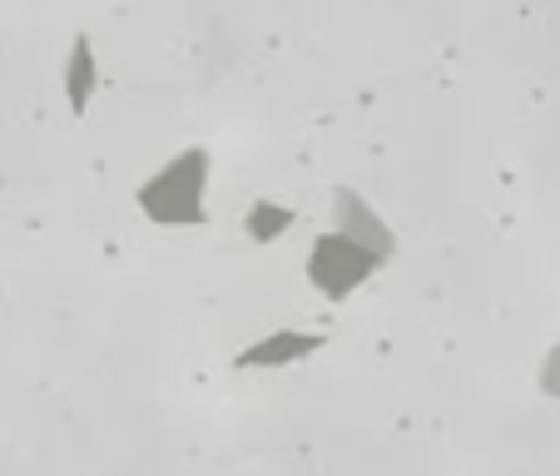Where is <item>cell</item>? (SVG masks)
Instances as JSON below:
<instances>
[{
    "label": "cell",
    "mask_w": 560,
    "mask_h": 476,
    "mask_svg": "<svg viewBox=\"0 0 560 476\" xmlns=\"http://www.w3.org/2000/svg\"><path fill=\"white\" fill-rule=\"evenodd\" d=\"M323 348V338H313V333H268L264 343H254L248 352H238V368H283V362H298L307 358V352Z\"/></svg>",
    "instance_id": "obj_5"
},
{
    "label": "cell",
    "mask_w": 560,
    "mask_h": 476,
    "mask_svg": "<svg viewBox=\"0 0 560 476\" xmlns=\"http://www.w3.org/2000/svg\"><path fill=\"white\" fill-rule=\"evenodd\" d=\"M377 264H382L377 254H368L362 244H352V239H342V233L332 229L307 248V283H313L323 298H348L368 283Z\"/></svg>",
    "instance_id": "obj_2"
},
{
    "label": "cell",
    "mask_w": 560,
    "mask_h": 476,
    "mask_svg": "<svg viewBox=\"0 0 560 476\" xmlns=\"http://www.w3.org/2000/svg\"><path fill=\"white\" fill-rule=\"evenodd\" d=\"M60 85H65V105L74 115H85L100 95V55H95V40L90 35H74L70 50H65V65H60Z\"/></svg>",
    "instance_id": "obj_4"
},
{
    "label": "cell",
    "mask_w": 560,
    "mask_h": 476,
    "mask_svg": "<svg viewBox=\"0 0 560 476\" xmlns=\"http://www.w3.org/2000/svg\"><path fill=\"white\" fill-rule=\"evenodd\" d=\"M332 229H338L342 239H352V244H362L368 254H377L382 264L397 254L392 223L382 219V213L372 209L368 194H358V189H338V204H332Z\"/></svg>",
    "instance_id": "obj_3"
},
{
    "label": "cell",
    "mask_w": 560,
    "mask_h": 476,
    "mask_svg": "<svg viewBox=\"0 0 560 476\" xmlns=\"http://www.w3.org/2000/svg\"><path fill=\"white\" fill-rule=\"evenodd\" d=\"M288 229H293V209L278 199H258L254 209L244 213V233L254 244H273V239H283Z\"/></svg>",
    "instance_id": "obj_6"
},
{
    "label": "cell",
    "mask_w": 560,
    "mask_h": 476,
    "mask_svg": "<svg viewBox=\"0 0 560 476\" xmlns=\"http://www.w3.org/2000/svg\"><path fill=\"white\" fill-rule=\"evenodd\" d=\"M139 213L159 229H194L209 213V149L189 144L139 184Z\"/></svg>",
    "instance_id": "obj_1"
},
{
    "label": "cell",
    "mask_w": 560,
    "mask_h": 476,
    "mask_svg": "<svg viewBox=\"0 0 560 476\" xmlns=\"http://www.w3.org/2000/svg\"><path fill=\"white\" fill-rule=\"evenodd\" d=\"M546 387H550V392H560V348L546 358Z\"/></svg>",
    "instance_id": "obj_7"
}]
</instances>
